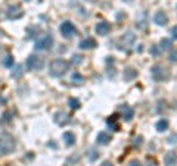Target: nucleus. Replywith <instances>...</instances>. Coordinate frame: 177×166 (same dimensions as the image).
<instances>
[{"label": "nucleus", "mask_w": 177, "mask_h": 166, "mask_svg": "<svg viewBox=\"0 0 177 166\" xmlns=\"http://www.w3.org/2000/svg\"><path fill=\"white\" fill-rule=\"evenodd\" d=\"M164 163L165 166H176L177 165V153L176 151H168L164 156Z\"/></svg>", "instance_id": "obj_12"}, {"label": "nucleus", "mask_w": 177, "mask_h": 166, "mask_svg": "<svg viewBox=\"0 0 177 166\" xmlns=\"http://www.w3.org/2000/svg\"><path fill=\"white\" fill-rule=\"evenodd\" d=\"M25 2H30V0H25Z\"/></svg>", "instance_id": "obj_36"}, {"label": "nucleus", "mask_w": 177, "mask_h": 166, "mask_svg": "<svg viewBox=\"0 0 177 166\" xmlns=\"http://www.w3.org/2000/svg\"><path fill=\"white\" fill-rule=\"evenodd\" d=\"M154 22L156 24V25H161V27L167 25V24H168V16H167V13L164 11L156 12L155 16H154Z\"/></svg>", "instance_id": "obj_11"}, {"label": "nucleus", "mask_w": 177, "mask_h": 166, "mask_svg": "<svg viewBox=\"0 0 177 166\" xmlns=\"http://www.w3.org/2000/svg\"><path fill=\"white\" fill-rule=\"evenodd\" d=\"M171 37H173L174 40H177V25L171 28Z\"/></svg>", "instance_id": "obj_31"}, {"label": "nucleus", "mask_w": 177, "mask_h": 166, "mask_svg": "<svg viewBox=\"0 0 177 166\" xmlns=\"http://www.w3.org/2000/svg\"><path fill=\"white\" fill-rule=\"evenodd\" d=\"M21 75H22V68L19 66V65H18V66L15 68V71L12 72V77L17 78V77H21Z\"/></svg>", "instance_id": "obj_28"}, {"label": "nucleus", "mask_w": 177, "mask_h": 166, "mask_svg": "<svg viewBox=\"0 0 177 166\" xmlns=\"http://www.w3.org/2000/svg\"><path fill=\"white\" fill-rule=\"evenodd\" d=\"M68 105H69V107L71 109H80V100H77V99H74V97H71V99L68 100Z\"/></svg>", "instance_id": "obj_21"}, {"label": "nucleus", "mask_w": 177, "mask_h": 166, "mask_svg": "<svg viewBox=\"0 0 177 166\" xmlns=\"http://www.w3.org/2000/svg\"><path fill=\"white\" fill-rule=\"evenodd\" d=\"M136 77H137V71H136L134 68H127V69L124 71V74H122L124 81H127V83H130V81H133V79H136Z\"/></svg>", "instance_id": "obj_13"}, {"label": "nucleus", "mask_w": 177, "mask_h": 166, "mask_svg": "<svg viewBox=\"0 0 177 166\" xmlns=\"http://www.w3.org/2000/svg\"><path fill=\"white\" fill-rule=\"evenodd\" d=\"M87 156H88V160H98V157H99V153L96 151V150H90V151H87Z\"/></svg>", "instance_id": "obj_22"}, {"label": "nucleus", "mask_w": 177, "mask_h": 166, "mask_svg": "<svg viewBox=\"0 0 177 166\" xmlns=\"http://www.w3.org/2000/svg\"><path fill=\"white\" fill-rule=\"evenodd\" d=\"M69 69V62H66L65 59H55L49 65V72L52 77L59 78L62 75H65Z\"/></svg>", "instance_id": "obj_2"}, {"label": "nucleus", "mask_w": 177, "mask_h": 166, "mask_svg": "<svg viewBox=\"0 0 177 166\" xmlns=\"http://www.w3.org/2000/svg\"><path fill=\"white\" fill-rule=\"evenodd\" d=\"M17 149V140L9 132L0 134V153L2 155H11Z\"/></svg>", "instance_id": "obj_1"}, {"label": "nucleus", "mask_w": 177, "mask_h": 166, "mask_svg": "<svg viewBox=\"0 0 177 166\" xmlns=\"http://www.w3.org/2000/svg\"><path fill=\"white\" fill-rule=\"evenodd\" d=\"M53 121H55L56 125H59V127H65V125H68V123L71 122V116H69L66 112L59 110V112H56L55 115H53Z\"/></svg>", "instance_id": "obj_8"}, {"label": "nucleus", "mask_w": 177, "mask_h": 166, "mask_svg": "<svg viewBox=\"0 0 177 166\" xmlns=\"http://www.w3.org/2000/svg\"><path fill=\"white\" fill-rule=\"evenodd\" d=\"M170 61L171 62H177V50H173L170 53Z\"/></svg>", "instance_id": "obj_30"}, {"label": "nucleus", "mask_w": 177, "mask_h": 166, "mask_svg": "<svg viewBox=\"0 0 177 166\" xmlns=\"http://www.w3.org/2000/svg\"><path fill=\"white\" fill-rule=\"evenodd\" d=\"M121 41H122V46L124 44H132L133 41H134V35H133V33H127L126 35H122Z\"/></svg>", "instance_id": "obj_19"}, {"label": "nucleus", "mask_w": 177, "mask_h": 166, "mask_svg": "<svg viewBox=\"0 0 177 166\" xmlns=\"http://www.w3.org/2000/svg\"><path fill=\"white\" fill-rule=\"evenodd\" d=\"M102 166H112V163H111V162H103V165Z\"/></svg>", "instance_id": "obj_33"}, {"label": "nucleus", "mask_w": 177, "mask_h": 166, "mask_svg": "<svg viewBox=\"0 0 177 166\" xmlns=\"http://www.w3.org/2000/svg\"><path fill=\"white\" fill-rule=\"evenodd\" d=\"M121 110H122V115H124V119H126V121H132L133 115H134V110H133L132 107L127 106V105H122L121 106Z\"/></svg>", "instance_id": "obj_15"}, {"label": "nucleus", "mask_w": 177, "mask_h": 166, "mask_svg": "<svg viewBox=\"0 0 177 166\" xmlns=\"http://www.w3.org/2000/svg\"><path fill=\"white\" fill-rule=\"evenodd\" d=\"M117 119H118V115H112V116L108 119V127L114 128V131H120V125L117 123Z\"/></svg>", "instance_id": "obj_17"}, {"label": "nucleus", "mask_w": 177, "mask_h": 166, "mask_svg": "<svg viewBox=\"0 0 177 166\" xmlns=\"http://www.w3.org/2000/svg\"><path fill=\"white\" fill-rule=\"evenodd\" d=\"M53 46V37L50 34H44L41 38L36 41V49L37 50H49Z\"/></svg>", "instance_id": "obj_5"}, {"label": "nucleus", "mask_w": 177, "mask_h": 166, "mask_svg": "<svg viewBox=\"0 0 177 166\" xmlns=\"http://www.w3.org/2000/svg\"><path fill=\"white\" fill-rule=\"evenodd\" d=\"M72 81H74V83H77V84H83L84 83V77L77 71V72H74V74H72Z\"/></svg>", "instance_id": "obj_20"}, {"label": "nucleus", "mask_w": 177, "mask_h": 166, "mask_svg": "<svg viewBox=\"0 0 177 166\" xmlns=\"http://www.w3.org/2000/svg\"><path fill=\"white\" fill-rule=\"evenodd\" d=\"M126 2H132V0H126Z\"/></svg>", "instance_id": "obj_35"}, {"label": "nucleus", "mask_w": 177, "mask_h": 166, "mask_svg": "<svg viewBox=\"0 0 177 166\" xmlns=\"http://www.w3.org/2000/svg\"><path fill=\"white\" fill-rule=\"evenodd\" d=\"M96 47H98V41L93 37H88V38H84L80 41V49L83 50H93Z\"/></svg>", "instance_id": "obj_9"}, {"label": "nucleus", "mask_w": 177, "mask_h": 166, "mask_svg": "<svg viewBox=\"0 0 177 166\" xmlns=\"http://www.w3.org/2000/svg\"><path fill=\"white\" fill-rule=\"evenodd\" d=\"M6 16L9 19H12V21H15V19H19V18L24 16V11H22V7L19 5H12L7 7Z\"/></svg>", "instance_id": "obj_7"}, {"label": "nucleus", "mask_w": 177, "mask_h": 166, "mask_svg": "<svg viewBox=\"0 0 177 166\" xmlns=\"http://www.w3.org/2000/svg\"><path fill=\"white\" fill-rule=\"evenodd\" d=\"M37 31H39V28H37V27L28 28V34H30V38H34V37L37 35Z\"/></svg>", "instance_id": "obj_27"}, {"label": "nucleus", "mask_w": 177, "mask_h": 166, "mask_svg": "<svg viewBox=\"0 0 177 166\" xmlns=\"http://www.w3.org/2000/svg\"><path fill=\"white\" fill-rule=\"evenodd\" d=\"M151 72H152V77H154L155 81H160V83L167 81V79L170 78V71H168L165 66L160 65V63L154 65L152 69H151Z\"/></svg>", "instance_id": "obj_3"}, {"label": "nucleus", "mask_w": 177, "mask_h": 166, "mask_svg": "<svg viewBox=\"0 0 177 166\" xmlns=\"http://www.w3.org/2000/svg\"><path fill=\"white\" fill-rule=\"evenodd\" d=\"M156 129L161 131V132L167 131V129H168V121H167V119H160L158 123H156Z\"/></svg>", "instance_id": "obj_18"}, {"label": "nucleus", "mask_w": 177, "mask_h": 166, "mask_svg": "<svg viewBox=\"0 0 177 166\" xmlns=\"http://www.w3.org/2000/svg\"><path fill=\"white\" fill-rule=\"evenodd\" d=\"M11 113H3V119H2V121H0V123H2V125H3V123H5V122H11Z\"/></svg>", "instance_id": "obj_29"}, {"label": "nucleus", "mask_w": 177, "mask_h": 166, "mask_svg": "<svg viewBox=\"0 0 177 166\" xmlns=\"http://www.w3.org/2000/svg\"><path fill=\"white\" fill-rule=\"evenodd\" d=\"M161 47H162V49H165V50L171 49V47H173V44H171V40L164 38V40H162V41H161Z\"/></svg>", "instance_id": "obj_24"}, {"label": "nucleus", "mask_w": 177, "mask_h": 166, "mask_svg": "<svg viewBox=\"0 0 177 166\" xmlns=\"http://www.w3.org/2000/svg\"><path fill=\"white\" fill-rule=\"evenodd\" d=\"M127 166H142V165H140V162H139V160H132Z\"/></svg>", "instance_id": "obj_32"}, {"label": "nucleus", "mask_w": 177, "mask_h": 166, "mask_svg": "<svg viewBox=\"0 0 177 166\" xmlns=\"http://www.w3.org/2000/svg\"><path fill=\"white\" fill-rule=\"evenodd\" d=\"M151 53H152L155 57H160L161 53H162V50H161L158 46H152V47H151Z\"/></svg>", "instance_id": "obj_25"}, {"label": "nucleus", "mask_w": 177, "mask_h": 166, "mask_svg": "<svg viewBox=\"0 0 177 166\" xmlns=\"http://www.w3.org/2000/svg\"><path fill=\"white\" fill-rule=\"evenodd\" d=\"M111 140H112L111 134L105 132V131H102V132L98 134V143L102 144V146H106V144H109Z\"/></svg>", "instance_id": "obj_14"}, {"label": "nucleus", "mask_w": 177, "mask_h": 166, "mask_svg": "<svg viewBox=\"0 0 177 166\" xmlns=\"http://www.w3.org/2000/svg\"><path fill=\"white\" fill-rule=\"evenodd\" d=\"M44 66V61L37 55H31L27 59V68L30 71H40Z\"/></svg>", "instance_id": "obj_4"}, {"label": "nucleus", "mask_w": 177, "mask_h": 166, "mask_svg": "<svg viewBox=\"0 0 177 166\" xmlns=\"http://www.w3.org/2000/svg\"><path fill=\"white\" fill-rule=\"evenodd\" d=\"M0 103H6V99H2V97H0Z\"/></svg>", "instance_id": "obj_34"}, {"label": "nucleus", "mask_w": 177, "mask_h": 166, "mask_svg": "<svg viewBox=\"0 0 177 166\" xmlns=\"http://www.w3.org/2000/svg\"><path fill=\"white\" fill-rule=\"evenodd\" d=\"M64 141H65L66 146H74L75 144V135H74V132H71V131H66L65 134H64Z\"/></svg>", "instance_id": "obj_16"}, {"label": "nucleus", "mask_w": 177, "mask_h": 166, "mask_svg": "<svg viewBox=\"0 0 177 166\" xmlns=\"http://www.w3.org/2000/svg\"><path fill=\"white\" fill-rule=\"evenodd\" d=\"M77 33H78L77 27H75L72 22H69V21L62 22V25H61V34L65 37V38H71V37H74Z\"/></svg>", "instance_id": "obj_6"}, {"label": "nucleus", "mask_w": 177, "mask_h": 166, "mask_svg": "<svg viewBox=\"0 0 177 166\" xmlns=\"http://www.w3.org/2000/svg\"><path fill=\"white\" fill-rule=\"evenodd\" d=\"M111 29H112V27H111V24L106 22V21H100V22L96 25V33L99 34V35H108V34L111 33Z\"/></svg>", "instance_id": "obj_10"}, {"label": "nucleus", "mask_w": 177, "mask_h": 166, "mask_svg": "<svg viewBox=\"0 0 177 166\" xmlns=\"http://www.w3.org/2000/svg\"><path fill=\"white\" fill-rule=\"evenodd\" d=\"M83 56L81 55H74L72 56V61H71V63H74V65H80L81 62H83Z\"/></svg>", "instance_id": "obj_26"}, {"label": "nucleus", "mask_w": 177, "mask_h": 166, "mask_svg": "<svg viewBox=\"0 0 177 166\" xmlns=\"http://www.w3.org/2000/svg\"><path fill=\"white\" fill-rule=\"evenodd\" d=\"M3 65H5L6 68H11L12 65H13V57H12V55H7L5 57V61H3Z\"/></svg>", "instance_id": "obj_23"}]
</instances>
